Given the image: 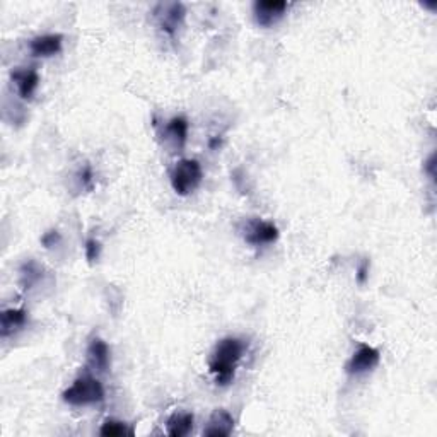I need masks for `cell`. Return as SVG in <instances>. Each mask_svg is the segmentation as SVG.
<instances>
[{
  "mask_svg": "<svg viewBox=\"0 0 437 437\" xmlns=\"http://www.w3.org/2000/svg\"><path fill=\"white\" fill-rule=\"evenodd\" d=\"M79 181L80 186H82L84 190H87V192H91L92 188H95V175H92V168L86 164L82 169L79 171Z\"/></svg>",
  "mask_w": 437,
  "mask_h": 437,
  "instance_id": "18",
  "label": "cell"
},
{
  "mask_svg": "<svg viewBox=\"0 0 437 437\" xmlns=\"http://www.w3.org/2000/svg\"><path fill=\"white\" fill-rule=\"evenodd\" d=\"M63 36L62 35H41L29 41V50L35 57H53L62 52Z\"/></svg>",
  "mask_w": 437,
  "mask_h": 437,
  "instance_id": "11",
  "label": "cell"
},
{
  "mask_svg": "<svg viewBox=\"0 0 437 437\" xmlns=\"http://www.w3.org/2000/svg\"><path fill=\"white\" fill-rule=\"evenodd\" d=\"M62 400L72 406L96 405L104 400V388L96 377L80 376L62 393Z\"/></svg>",
  "mask_w": 437,
  "mask_h": 437,
  "instance_id": "2",
  "label": "cell"
},
{
  "mask_svg": "<svg viewBox=\"0 0 437 437\" xmlns=\"http://www.w3.org/2000/svg\"><path fill=\"white\" fill-rule=\"evenodd\" d=\"M87 360L96 371L104 372L109 367V347L103 338H92L87 347Z\"/></svg>",
  "mask_w": 437,
  "mask_h": 437,
  "instance_id": "12",
  "label": "cell"
},
{
  "mask_svg": "<svg viewBox=\"0 0 437 437\" xmlns=\"http://www.w3.org/2000/svg\"><path fill=\"white\" fill-rule=\"evenodd\" d=\"M84 252H86V258L89 260V263H95L97 258H99L101 243L95 239V237H89L86 241V246H84Z\"/></svg>",
  "mask_w": 437,
  "mask_h": 437,
  "instance_id": "17",
  "label": "cell"
},
{
  "mask_svg": "<svg viewBox=\"0 0 437 437\" xmlns=\"http://www.w3.org/2000/svg\"><path fill=\"white\" fill-rule=\"evenodd\" d=\"M166 134L178 149H183L188 139V120L185 117H175L168 122Z\"/></svg>",
  "mask_w": 437,
  "mask_h": 437,
  "instance_id": "14",
  "label": "cell"
},
{
  "mask_svg": "<svg viewBox=\"0 0 437 437\" xmlns=\"http://www.w3.org/2000/svg\"><path fill=\"white\" fill-rule=\"evenodd\" d=\"M60 239H62L60 232H58V231H48V232H45L43 237H41V243H43L45 248H53L55 244L60 243Z\"/></svg>",
  "mask_w": 437,
  "mask_h": 437,
  "instance_id": "19",
  "label": "cell"
},
{
  "mask_svg": "<svg viewBox=\"0 0 437 437\" xmlns=\"http://www.w3.org/2000/svg\"><path fill=\"white\" fill-rule=\"evenodd\" d=\"M243 237L246 243L252 246L271 244L279 239V227L269 220L249 219L244 224Z\"/></svg>",
  "mask_w": 437,
  "mask_h": 437,
  "instance_id": "5",
  "label": "cell"
},
{
  "mask_svg": "<svg viewBox=\"0 0 437 437\" xmlns=\"http://www.w3.org/2000/svg\"><path fill=\"white\" fill-rule=\"evenodd\" d=\"M28 323V313L21 308H11L0 315V337L7 338Z\"/></svg>",
  "mask_w": 437,
  "mask_h": 437,
  "instance_id": "10",
  "label": "cell"
},
{
  "mask_svg": "<svg viewBox=\"0 0 437 437\" xmlns=\"http://www.w3.org/2000/svg\"><path fill=\"white\" fill-rule=\"evenodd\" d=\"M379 360V350L371 345H360L350 357L349 364H347V372H349L350 376L366 374V372H371L372 369L377 367Z\"/></svg>",
  "mask_w": 437,
  "mask_h": 437,
  "instance_id": "7",
  "label": "cell"
},
{
  "mask_svg": "<svg viewBox=\"0 0 437 437\" xmlns=\"http://www.w3.org/2000/svg\"><path fill=\"white\" fill-rule=\"evenodd\" d=\"M244 343L236 337H227L215 345L214 354L210 357V372L215 377L219 386L232 383L236 374L237 362L243 357Z\"/></svg>",
  "mask_w": 437,
  "mask_h": 437,
  "instance_id": "1",
  "label": "cell"
},
{
  "mask_svg": "<svg viewBox=\"0 0 437 437\" xmlns=\"http://www.w3.org/2000/svg\"><path fill=\"white\" fill-rule=\"evenodd\" d=\"M369 277V260H364L359 265L357 269V282L359 284H366Z\"/></svg>",
  "mask_w": 437,
  "mask_h": 437,
  "instance_id": "20",
  "label": "cell"
},
{
  "mask_svg": "<svg viewBox=\"0 0 437 437\" xmlns=\"http://www.w3.org/2000/svg\"><path fill=\"white\" fill-rule=\"evenodd\" d=\"M234 431V419L226 410H215L210 415L207 427L203 428V434L207 437H227Z\"/></svg>",
  "mask_w": 437,
  "mask_h": 437,
  "instance_id": "9",
  "label": "cell"
},
{
  "mask_svg": "<svg viewBox=\"0 0 437 437\" xmlns=\"http://www.w3.org/2000/svg\"><path fill=\"white\" fill-rule=\"evenodd\" d=\"M11 77L23 99H31L35 96L40 84V75L35 69H14L11 72Z\"/></svg>",
  "mask_w": 437,
  "mask_h": 437,
  "instance_id": "8",
  "label": "cell"
},
{
  "mask_svg": "<svg viewBox=\"0 0 437 437\" xmlns=\"http://www.w3.org/2000/svg\"><path fill=\"white\" fill-rule=\"evenodd\" d=\"M99 434L104 437H123V436H131L134 434V431H131L125 422H120V420H114V419H108L103 426H101Z\"/></svg>",
  "mask_w": 437,
  "mask_h": 437,
  "instance_id": "15",
  "label": "cell"
},
{
  "mask_svg": "<svg viewBox=\"0 0 437 437\" xmlns=\"http://www.w3.org/2000/svg\"><path fill=\"white\" fill-rule=\"evenodd\" d=\"M41 279V270L35 261H28L21 266V286L24 291L31 288Z\"/></svg>",
  "mask_w": 437,
  "mask_h": 437,
  "instance_id": "16",
  "label": "cell"
},
{
  "mask_svg": "<svg viewBox=\"0 0 437 437\" xmlns=\"http://www.w3.org/2000/svg\"><path fill=\"white\" fill-rule=\"evenodd\" d=\"M202 166L197 159H181L175 164L169 175L175 193L186 197V195L193 193L202 183Z\"/></svg>",
  "mask_w": 437,
  "mask_h": 437,
  "instance_id": "3",
  "label": "cell"
},
{
  "mask_svg": "<svg viewBox=\"0 0 437 437\" xmlns=\"http://www.w3.org/2000/svg\"><path fill=\"white\" fill-rule=\"evenodd\" d=\"M185 14V6L180 2L158 4L154 9V16L156 19H158L159 28L163 29L168 36H175L178 29L183 26Z\"/></svg>",
  "mask_w": 437,
  "mask_h": 437,
  "instance_id": "4",
  "label": "cell"
},
{
  "mask_svg": "<svg viewBox=\"0 0 437 437\" xmlns=\"http://www.w3.org/2000/svg\"><path fill=\"white\" fill-rule=\"evenodd\" d=\"M209 147H210V149H217V147H220V139H217V137L210 139L209 140Z\"/></svg>",
  "mask_w": 437,
  "mask_h": 437,
  "instance_id": "21",
  "label": "cell"
},
{
  "mask_svg": "<svg viewBox=\"0 0 437 437\" xmlns=\"http://www.w3.org/2000/svg\"><path fill=\"white\" fill-rule=\"evenodd\" d=\"M288 4L286 0H257L253 4V16L258 26L270 28L286 16Z\"/></svg>",
  "mask_w": 437,
  "mask_h": 437,
  "instance_id": "6",
  "label": "cell"
},
{
  "mask_svg": "<svg viewBox=\"0 0 437 437\" xmlns=\"http://www.w3.org/2000/svg\"><path fill=\"white\" fill-rule=\"evenodd\" d=\"M193 415L188 411L173 414L166 422V432L171 437H185L193 431Z\"/></svg>",
  "mask_w": 437,
  "mask_h": 437,
  "instance_id": "13",
  "label": "cell"
}]
</instances>
